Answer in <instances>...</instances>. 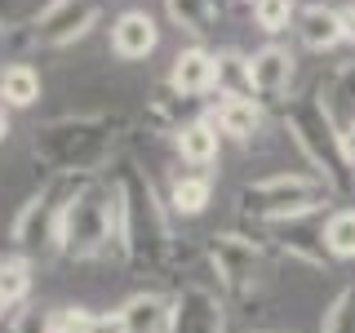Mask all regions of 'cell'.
<instances>
[{
	"instance_id": "obj_5",
	"label": "cell",
	"mask_w": 355,
	"mask_h": 333,
	"mask_svg": "<svg viewBox=\"0 0 355 333\" xmlns=\"http://www.w3.org/2000/svg\"><path fill=\"white\" fill-rule=\"evenodd\" d=\"M333 196L315 173H266L258 182L240 187V218H253L262 227L293 222L311 214H329Z\"/></svg>"
},
{
	"instance_id": "obj_26",
	"label": "cell",
	"mask_w": 355,
	"mask_h": 333,
	"mask_svg": "<svg viewBox=\"0 0 355 333\" xmlns=\"http://www.w3.org/2000/svg\"><path fill=\"white\" fill-rule=\"evenodd\" d=\"M253 22H258L266 36H275L288 22H297V0H258L253 5Z\"/></svg>"
},
{
	"instance_id": "obj_7",
	"label": "cell",
	"mask_w": 355,
	"mask_h": 333,
	"mask_svg": "<svg viewBox=\"0 0 355 333\" xmlns=\"http://www.w3.org/2000/svg\"><path fill=\"white\" fill-rule=\"evenodd\" d=\"M103 18V0H49L44 9L31 14V22L9 27L14 49H67L85 40Z\"/></svg>"
},
{
	"instance_id": "obj_24",
	"label": "cell",
	"mask_w": 355,
	"mask_h": 333,
	"mask_svg": "<svg viewBox=\"0 0 355 333\" xmlns=\"http://www.w3.org/2000/svg\"><path fill=\"white\" fill-rule=\"evenodd\" d=\"M324 249L338 262L355 258V205H338L324 214Z\"/></svg>"
},
{
	"instance_id": "obj_36",
	"label": "cell",
	"mask_w": 355,
	"mask_h": 333,
	"mask_svg": "<svg viewBox=\"0 0 355 333\" xmlns=\"http://www.w3.org/2000/svg\"><path fill=\"white\" fill-rule=\"evenodd\" d=\"M347 142H351V160H355V138H347Z\"/></svg>"
},
{
	"instance_id": "obj_31",
	"label": "cell",
	"mask_w": 355,
	"mask_h": 333,
	"mask_svg": "<svg viewBox=\"0 0 355 333\" xmlns=\"http://www.w3.org/2000/svg\"><path fill=\"white\" fill-rule=\"evenodd\" d=\"M27 14H22V0H0V31L5 27H22Z\"/></svg>"
},
{
	"instance_id": "obj_1",
	"label": "cell",
	"mask_w": 355,
	"mask_h": 333,
	"mask_svg": "<svg viewBox=\"0 0 355 333\" xmlns=\"http://www.w3.org/2000/svg\"><path fill=\"white\" fill-rule=\"evenodd\" d=\"M120 205V227H116V258L129 266L164 271L173 258V214L164 196L155 191L151 173L138 160H120L111 173Z\"/></svg>"
},
{
	"instance_id": "obj_37",
	"label": "cell",
	"mask_w": 355,
	"mask_h": 333,
	"mask_svg": "<svg viewBox=\"0 0 355 333\" xmlns=\"http://www.w3.org/2000/svg\"><path fill=\"white\" fill-rule=\"evenodd\" d=\"M0 262H5V249H0Z\"/></svg>"
},
{
	"instance_id": "obj_2",
	"label": "cell",
	"mask_w": 355,
	"mask_h": 333,
	"mask_svg": "<svg viewBox=\"0 0 355 333\" xmlns=\"http://www.w3.org/2000/svg\"><path fill=\"white\" fill-rule=\"evenodd\" d=\"M284 125H288V138L293 147L306 155L311 173L324 182V191L342 205H355V160H351V142L347 133L333 125L324 98L306 94V98H293L284 111Z\"/></svg>"
},
{
	"instance_id": "obj_9",
	"label": "cell",
	"mask_w": 355,
	"mask_h": 333,
	"mask_svg": "<svg viewBox=\"0 0 355 333\" xmlns=\"http://www.w3.org/2000/svg\"><path fill=\"white\" fill-rule=\"evenodd\" d=\"M169 333H227L222 298L205 284H182L169 298Z\"/></svg>"
},
{
	"instance_id": "obj_32",
	"label": "cell",
	"mask_w": 355,
	"mask_h": 333,
	"mask_svg": "<svg viewBox=\"0 0 355 333\" xmlns=\"http://www.w3.org/2000/svg\"><path fill=\"white\" fill-rule=\"evenodd\" d=\"M342 31H347V40L355 44V5H351V9H342Z\"/></svg>"
},
{
	"instance_id": "obj_15",
	"label": "cell",
	"mask_w": 355,
	"mask_h": 333,
	"mask_svg": "<svg viewBox=\"0 0 355 333\" xmlns=\"http://www.w3.org/2000/svg\"><path fill=\"white\" fill-rule=\"evenodd\" d=\"M214 200V178L205 169H182L169 178V191H164V205H169L173 218H200Z\"/></svg>"
},
{
	"instance_id": "obj_11",
	"label": "cell",
	"mask_w": 355,
	"mask_h": 333,
	"mask_svg": "<svg viewBox=\"0 0 355 333\" xmlns=\"http://www.w3.org/2000/svg\"><path fill=\"white\" fill-rule=\"evenodd\" d=\"M169 89L178 98H187V103L214 94V89H218V53H209L205 44L182 49L173 58V67H169Z\"/></svg>"
},
{
	"instance_id": "obj_27",
	"label": "cell",
	"mask_w": 355,
	"mask_h": 333,
	"mask_svg": "<svg viewBox=\"0 0 355 333\" xmlns=\"http://www.w3.org/2000/svg\"><path fill=\"white\" fill-rule=\"evenodd\" d=\"M320 333H355V284H347L329 302L324 320H320Z\"/></svg>"
},
{
	"instance_id": "obj_3",
	"label": "cell",
	"mask_w": 355,
	"mask_h": 333,
	"mask_svg": "<svg viewBox=\"0 0 355 333\" xmlns=\"http://www.w3.org/2000/svg\"><path fill=\"white\" fill-rule=\"evenodd\" d=\"M125 120L107 111H80V116L49 120L36 129V155L53 173H103L120 142Z\"/></svg>"
},
{
	"instance_id": "obj_20",
	"label": "cell",
	"mask_w": 355,
	"mask_h": 333,
	"mask_svg": "<svg viewBox=\"0 0 355 333\" xmlns=\"http://www.w3.org/2000/svg\"><path fill=\"white\" fill-rule=\"evenodd\" d=\"M0 103L5 107H31V103H40V71L31 62H5L0 67Z\"/></svg>"
},
{
	"instance_id": "obj_10",
	"label": "cell",
	"mask_w": 355,
	"mask_h": 333,
	"mask_svg": "<svg viewBox=\"0 0 355 333\" xmlns=\"http://www.w3.org/2000/svg\"><path fill=\"white\" fill-rule=\"evenodd\" d=\"M315 218H320V214L266 227V231H271V240H275V253H284V258H293V262H306V266H324V262H329L324 222H315Z\"/></svg>"
},
{
	"instance_id": "obj_6",
	"label": "cell",
	"mask_w": 355,
	"mask_h": 333,
	"mask_svg": "<svg viewBox=\"0 0 355 333\" xmlns=\"http://www.w3.org/2000/svg\"><path fill=\"white\" fill-rule=\"evenodd\" d=\"M89 173H49V182H40L36 191L18 205L14 222H9V244L14 253H40V249H58V218L62 205L71 200V191L85 182Z\"/></svg>"
},
{
	"instance_id": "obj_25",
	"label": "cell",
	"mask_w": 355,
	"mask_h": 333,
	"mask_svg": "<svg viewBox=\"0 0 355 333\" xmlns=\"http://www.w3.org/2000/svg\"><path fill=\"white\" fill-rule=\"evenodd\" d=\"M218 94L222 98H258L253 94V71H249V53H218Z\"/></svg>"
},
{
	"instance_id": "obj_8",
	"label": "cell",
	"mask_w": 355,
	"mask_h": 333,
	"mask_svg": "<svg viewBox=\"0 0 355 333\" xmlns=\"http://www.w3.org/2000/svg\"><path fill=\"white\" fill-rule=\"evenodd\" d=\"M271 249H275L271 236L240 227V231L209 236L205 262H209V271L218 275V289H222V293H227V298H244L253 284H258V266H262V258H266Z\"/></svg>"
},
{
	"instance_id": "obj_18",
	"label": "cell",
	"mask_w": 355,
	"mask_h": 333,
	"mask_svg": "<svg viewBox=\"0 0 355 333\" xmlns=\"http://www.w3.org/2000/svg\"><path fill=\"white\" fill-rule=\"evenodd\" d=\"M320 98H324L333 125L347 133V138H355V58L342 62L329 85H320Z\"/></svg>"
},
{
	"instance_id": "obj_35",
	"label": "cell",
	"mask_w": 355,
	"mask_h": 333,
	"mask_svg": "<svg viewBox=\"0 0 355 333\" xmlns=\"http://www.w3.org/2000/svg\"><path fill=\"white\" fill-rule=\"evenodd\" d=\"M253 333H280V329H253Z\"/></svg>"
},
{
	"instance_id": "obj_17",
	"label": "cell",
	"mask_w": 355,
	"mask_h": 333,
	"mask_svg": "<svg viewBox=\"0 0 355 333\" xmlns=\"http://www.w3.org/2000/svg\"><path fill=\"white\" fill-rule=\"evenodd\" d=\"M293 27H297V40H302L311 53H329L333 44L347 40V31H342V9H329V5H306Z\"/></svg>"
},
{
	"instance_id": "obj_22",
	"label": "cell",
	"mask_w": 355,
	"mask_h": 333,
	"mask_svg": "<svg viewBox=\"0 0 355 333\" xmlns=\"http://www.w3.org/2000/svg\"><path fill=\"white\" fill-rule=\"evenodd\" d=\"M0 302L9 311L31 302V258L27 253H5V262H0Z\"/></svg>"
},
{
	"instance_id": "obj_38",
	"label": "cell",
	"mask_w": 355,
	"mask_h": 333,
	"mask_svg": "<svg viewBox=\"0 0 355 333\" xmlns=\"http://www.w3.org/2000/svg\"><path fill=\"white\" fill-rule=\"evenodd\" d=\"M249 5H258V0H249Z\"/></svg>"
},
{
	"instance_id": "obj_12",
	"label": "cell",
	"mask_w": 355,
	"mask_h": 333,
	"mask_svg": "<svg viewBox=\"0 0 355 333\" xmlns=\"http://www.w3.org/2000/svg\"><path fill=\"white\" fill-rule=\"evenodd\" d=\"M249 71H253V94H258V103H275V98L288 94V85H293L297 58L284 44H262V49L249 53Z\"/></svg>"
},
{
	"instance_id": "obj_28",
	"label": "cell",
	"mask_w": 355,
	"mask_h": 333,
	"mask_svg": "<svg viewBox=\"0 0 355 333\" xmlns=\"http://www.w3.org/2000/svg\"><path fill=\"white\" fill-rule=\"evenodd\" d=\"M9 333H53V311L31 298L18 311H9Z\"/></svg>"
},
{
	"instance_id": "obj_30",
	"label": "cell",
	"mask_w": 355,
	"mask_h": 333,
	"mask_svg": "<svg viewBox=\"0 0 355 333\" xmlns=\"http://www.w3.org/2000/svg\"><path fill=\"white\" fill-rule=\"evenodd\" d=\"M89 333H129V325H125V316H120V311H94Z\"/></svg>"
},
{
	"instance_id": "obj_21",
	"label": "cell",
	"mask_w": 355,
	"mask_h": 333,
	"mask_svg": "<svg viewBox=\"0 0 355 333\" xmlns=\"http://www.w3.org/2000/svg\"><path fill=\"white\" fill-rule=\"evenodd\" d=\"M182 103H187V98H178L173 89L164 85L155 98H147V111H142V129L155 133V138H173V133L187 125V120H182Z\"/></svg>"
},
{
	"instance_id": "obj_4",
	"label": "cell",
	"mask_w": 355,
	"mask_h": 333,
	"mask_svg": "<svg viewBox=\"0 0 355 333\" xmlns=\"http://www.w3.org/2000/svg\"><path fill=\"white\" fill-rule=\"evenodd\" d=\"M116 227H120V205H116V187L103 173H89L80 187L71 191V200L62 205L58 218V249L71 262H94L116 253Z\"/></svg>"
},
{
	"instance_id": "obj_19",
	"label": "cell",
	"mask_w": 355,
	"mask_h": 333,
	"mask_svg": "<svg viewBox=\"0 0 355 333\" xmlns=\"http://www.w3.org/2000/svg\"><path fill=\"white\" fill-rule=\"evenodd\" d=\"M116 311L125 316L129 333H169V298L155 293V289H142V293L125 298Z\"/></svg>"
},
{
	"instance_id": "obj_34",
	"label": "cell",
	"mask_w": 355,
	"mask_h": 333,
	"mask_svg": "<svg viewBox=\"0 0 355 333\" xmlns=\"http://www.w3.org/2000/svg\"><path fill=\"white\" fill-rule=\"evenodd\" d=\"M5 311H9V307H5V302H0V325H5Z\"/></svg>"
},
{
	"instance_id": "obj_13",
	"label": "cell",
	"mask_w": 355,
	"mask_h": 333,
	"mask_svg": "<svg viewBox=\"0 0 355 333\" xmlns=\"http://www.w3.org/2000/svg\"><path fill=\"white\" fill-rule=\"evenodd\" d=\"M155 44H160V27L147 9H125L111 22V53L120 62H142L147 53H155Z\"/></svg>"
},
{
	"instance_id": "obj_14",
	"label": "cell",
	"mask_w": 355,
	"mask_h": 333,
	"mask_svg": "<svg viewBox=\"0 0 355 333\" xmlns=\"http://www.w3.org/2000/svg\"><path fill=\"white\" fill-rule=\"evenodd\" d=\"M173 151H178V160H182L187 169H205L209 173V164H218L222 133H218V125L209 116H196L173 133Z\"/></svg>"
},
{
	"instance_id": "obj_23",
	"label": "cell",
	"mask_w": 355,
	"mask_h": 333,
	"mask_svg": "<svg viewBox=\"0 0 355 333\" xmlns=\"http://www.w3.org/2000/svg\"><path fill=\"white\" fill-rule=\"evenodd\" d=\"M164 14H169V22L178 31H187V36H196V40H205L218 22L214 0H164Z\"/></svg>"
},
{
	"instance_id": "obj_29",
	"label": "cell",
	"mask_w": 355,
	"mask_h": 333,
	"mask_svg": "<svg viewBox=\"0 0 355 333\" xmlns=\"http://www.w3.org/2000/svg\"><path fill=\"white\" fill-rule=\"evenodd\" d=\"M89 307H53V333H89Z\"/></svg>"
},
{
	"instance_id": "obj_33",
	"label": "cell",
	"mask_w": 355,
	"mask_h": 333,
	"mask_svg": "<svg viewBox=\"0 0 355 333\" xmlns=\"http://www.w3.org/2000/svg\"><path fill=\"white\" fill-rule=\"evenodd\" d=\"M5 138H9V107L0 103V142H5Z\"/></svg>"
},
{
	"instance_id": "obj_16",
	"label": "cell",
	"mask_w": 355,
	"mask_h": 333,
	"mask_svg": "<svg viewBox=\"0 0 355 333\" xmlns=\"http://www.w3.org/2000/svg\"><path fill=\"white\" fill-rule=\"evenodd\" d=\"M222 138L231 142H253L262 133V103L258 98H218V111L209 116Z\"/></svg>"
}]
</instances>
